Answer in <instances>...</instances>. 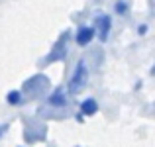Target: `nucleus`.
<instances>
[{
    "label": "nucleus",
    "instance_id": "obj_1",
    "mask_svg": "<svg viewBox=\"0 0 155 147\" xmlns=\"http://www.w3.org/2000/svg\"><path fill=\"white\" fill-rule=\"evenodd\" d=\"M49 88V80L45 75H34L31 79H28L22 87V94L28 98H39L43 96V92Z\"/></svg>",
    "mask_w": 155,
    "mask_h": 147
},
{
    "label": "nucleus",
    "instance_id": "obj_2",
    "mask_svg": "<svg viewBox=\"0 0 155 147\" xmlns=\"http://www.w3.org/2000/svg\"><path fill=\"white\" fill-rule=\"evenodd\" d=\"M87 80H88L87 65H84V61H79L75 73H73V77H71V80H69V92H71V94L81 92L84 88V84H87Z\"/></svg>",
    "mask_w": 155,
    "mask_h": 147
},
{
    "label": "nucleus",
    "instance_id": "obj_3",
    "mask_svg": "<svg viewBox=\"0 0 155 147\" xmlns=\"http://www.w3.org/2000/svg\"><path fill=\"white\" fill-rule=\"evenodd\" d=\"M67 39H69V31H65L63 35L59 38V41L53 45L51 53L45 57V63H53V61H59L65 57V53H67Z\"/></svg>",
    "mask_w": 155,
    "mask_h": 147
},
{
    "label": "nucleus",
    "instance_id": "obj_4",
    "mask_svg": "<svg viewBox=\"0 0 155 147\" xmlns=\"http://www.w3.org/2000/svg\"><path fill=\"white\" fill-rule=\"evenodd\" d=\"M110 26H112V20H110V16H106V14L98 16V18L94 20V34H98L100 41H106V39H108Z\"/></svg>",
    "mask_w": 155,
    "mask_h": 147
},
{
    "label": "nucleus",
    "instance_id": "obj_5",
    "mask_svg": "<svg viewBox=\"0 0 155 147\" xmlns=\"http://www.w3.org/2000/svg\"><path fill=\"white\" fill-rule=\"evenodd\" d=\"M92 38H94V30L88 26H81L79 30H77V43L79 45H88V43L92 41Z\"/></svg>",
    "mask_w": 155,
    "mask_h": 147
},
{
    "label": "nucleus",
    "instance_id": "obj_6",
    "mask_svg": "<svg viewBox=\"0 0 155 147\" xmlns=\"http://www.w3.org/2000/svg\"><path fill=\"white\" fill-rule=\"evenodd\" d=\"M49 104L53 106V108H63V106H67V96L63 94V90H55L53 94L49 96Z\"/></svg>",
    "mask_w": 155,
    "mask_h": 147
},
{
    "label": "nucleus",
    "instance_id": "obj_7",
    "mask_svg": "<svg viewBox=\"0 0 155 147\" xmlns=\"http://www.w3.org/2000/svg\"><path fill=\"white\" fill-rule=\"evenodd\" d=\"M96 110H98V104H96L94 98H87V100L81 104V112H83L84 116H92V114H96Z\"/></svg>",
    "mask_w": 155,
    "mask_h": 147
},
{
    "label": "nucleus",
    "instance_id": "obj_8",
    "mask_svg": "<svg viewBox=\"0 0 155 147\" xmlns=\"http://www.w3.org/2000/svg\"><path fill=\"white\" fill-rule=\"evenodd\" d=\"M6 100H8V104H10V106H16V104H20V102L24 100V94H22V90H10V92H8V96H6Z\"/></svg>",
    "mask_w": 155,
    "mask_h": 147
},
{
    "label": "nucleus",
    "instance_id": "obj_9",
    "mask_svg": "<svg viewBox=\"0 0 155 147\" xmlns=\"http://www.w3.org/2000/svg\"><path fill=\"white\" fill-rule=\"evenodd\" d=\"M6 132V126H0V137H2V133Z\"/></svg>",
    "mask_w": 155,
    "mask_h": 147
}]
</instances>
